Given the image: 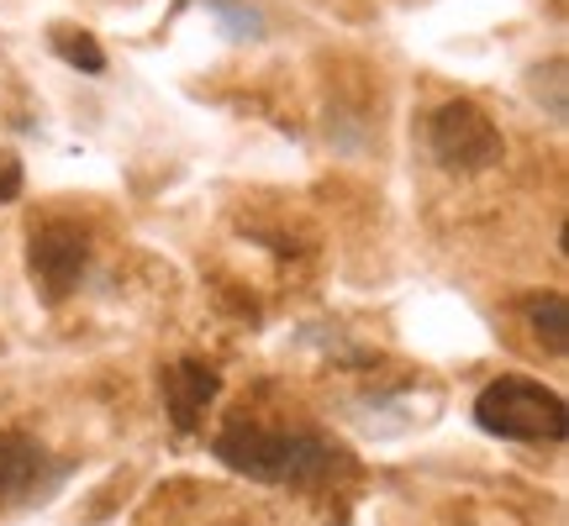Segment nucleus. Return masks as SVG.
<instances>
[{
    "mask_svg": "<svg viewBox=\"0 0 569 526\" xmlns=\"http://www.w3.org/2000/svg\"><path fill=\"white\" fill-rule=\"evenodd\" d=\"M159 385H163V401H169L174 426H180V432H196L201 411L217 401V390H222V374L211 364H169Z\"/></svg>",
    "mask_w": 569,
    "mask_h": 526,
    "instance_id": "nucleus-5",
    "label": "nucleus"
},
{
    "mask_svg": "<svg viewBox=\"0 0 569 526\" xmlns=\"http://www.w3.org/2000/svg\"><path fill=\"white\" fill-rule=\"evenodd\" d=\"M543 74H549V117L565 122V63L553 59ZM532 95H543V80H538V74H532Z\"/></svg>",
    "mask_w": 569,
    "mask_h": 526,
    "instance_id": "nucleus-10",
    "label": "nucleus"
},
{
    "mask_svg": "<svg viewBox=\"0 0 569 526\" xmlns=\"http://www.w3.org/2000/svg\"><path fill=\"white\" fill-rule=\"evenodd\" d=\"M528 322H532V337L549 347L553 358L569 353V311H565V295H543V301L528 305Z\"/></svg>",
    "mask_w": 569,
    "mask_h": 526,
    "instance_id": "nucleus-7",
    "label": "nucleus"
},
{
    "mask_svg": "<svg viewBox=\"0 0 569 526\" xmlns=\"http://www.w3.org/2000/svg\"><path fill=\"white\" fill-rule=\"evenodd\" d=\"M21 201V163L11 153H0V205Z\"/></svg>",
    "mask_w": 569,
    "mask_h": 526,
    "instance_id": "nucleus-11",
    "label": "nucleus"
},
{
    "mask_svg": "<svg viewBox=\"0 0 569 526\" xmlns=\"http://www.w3.org/2000/svg\"><path fill=\"white\" fill-rule=\"evenodd\" d=\"M27 259H32V280L42 284V295L63 301L80 284L84 263H90V237H84L80 226L53 222V226H42V232H32V253Z\"/></svg>",
    "mask_w": 569,
    "mask_h": 526,
    "instance_id": "nucleus-4",
    "label": "nucleus"
},
{
    "mask_svg": "<svg viewBox=\"0 0 569 526\" xmlns=\"http://www.w3.org/2000/svg\"><path fill=\"white\" fill-rule=\"evenodd\" d=\"M53 53H59L69 69H84V74H106V48L90 32H53Z\"/></svg>",
    "mask_w": 569,
    "mask_h": 526,
    "instance_id": "nucleus-8",
    "label": "nucleus"
},
{
    "mask_svg": "<svg viewBox=\"0 0 569 526\" xmlns=\"http://www.w3.org/2000/svg\"><path fill=\"white\" fill-rule=\"evenodd\" d=\"M211 453L227 468L259 479V485H317L327 474L348 468L343 447L322 443L311 432H274V426H248V422L217 432Z\"/></svg>",
    "mask_w": 569,
    "mask_h": 526,
    "instance_id": "nucleus-1",
    "label": "nucleus"
},
{
    "mask_svg": "<svg viewBox=\"0 0 569 526\" xmlns=\"http://www.w3.org/2000/svg\"><path fill=\"white\" fill-rule=\"evenodd\" d=\"M211 11L232 27V38H259V27H264V21L253 17L248 6H232V0H211Z\"/></svg>",
    "mask_w": 569,
    "mask_h": 526,
    "instance_id": "nucleus-9",
    "label": "nucleus"
},
{
    "mask_svg": "<svg viewBox=\"0 0 569 526\" xmlns=\"http://www.w3.org/2000/svg\"><path fill=\"white\" fill-rule=\"evenodd\" d=\"M427 148H432L438 169H448V174H486V169H496L501 153H507L496 122H490L475 101L438 105L432 122H427Z\"/></svg>",
    "mask_w": 569,
    "mask_h": 526,
    "instance_id": "nucleus-3",
    "label": "nucleus"
},
{
    "mask_svg": "<svg viewBox=\"0 0 569 526\" xmlns=\"http://www.w3.org/2000/svg\"><path fill=\"white\" fill-rule=\"evenodd\" d=\"M38 464H42L38 443H27L21 432H0V495H11V489H27V485H32Z\"/></svg>",
    "mask_w": 569,
    "mask_h": 526,
    "instance_id": "nucleus-6",
    "label": "nucleus"
},
{
    "mask_svg": "<svg viewBox=\"0 0 569 526\" xmlns=\"http://www.w3.org/2000/svg\"><path fill=\"white\" fill-rule=\"evenodd\" d=\"M475 426L507 443H565L569 437V411L559 390H543L532 380H496L480 390L475 401Z\"/></svg>",
    "mask_w": 569,
    "mask_h": 526,
    "instance_id": "nucleus-2",
    "label": "nucleus"
}]
</instances>
